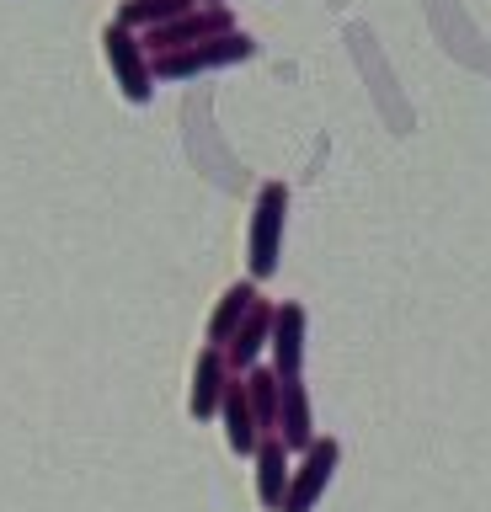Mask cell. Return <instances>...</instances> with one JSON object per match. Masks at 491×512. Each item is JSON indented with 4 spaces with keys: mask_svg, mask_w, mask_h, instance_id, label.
<instances>
[{
    "mask_svg": "<svg viewBox=\"0 0 491 512\" xmlns=\"http://www.w3.org/2000/svg\"><path fill=\"white\" fill-rule=\"evenodd\" d=\"M283 224H289V187H283V182H262L257 187V203H251V230H246L251 283H262V278H273V272H278Z\"/></svg>",
    "mask_w": 491,
    "mask_h": 512,
    "instance_id": "obj_1",
    "label": "cell"
},
{
    "mask_svg": "<svg viewBox=\"0 0 491 512\" xmlns=\"http://www.w3.org/2000/svg\"><path fill=\"white\" fill-rule=\"evenodd\" d=\"M257 59V38L251 32H225V38H209V43H193V48H177V54H155V80H193V75H214V70H230V64H246Z\"/></svg>",
    "mask_w": 491,
    "mask_h": 512,
    "instance_id": "obj_2",
    "label": "cell"
},
{
    "mask_svg": "<svg viewBox=\"0 0 491 512\" xmlns=\"http://www.w3.org/2000/svg\"><path fill=\"white\" fill-rule=\"evenodd\" d=\"M102 59L113 70V86L123 91V102L145 107L155 96V64H150V48L139 32H129L123 22H107L102 27Z\"/></svg>",
    "mask_w": 491,
    "mask_h": 512,
    "instance_id": "obj_3",
    "label": "cell"
},
{
    "mask_svg": "<svg viewBox=\"0 0 491 512\" xmlns=\"http://www.w3.org/2000/svg\"><path fill=\"white\" fill-rule=\"evenodd\" d=\"M225 32H235V11H230V6H214V0H203V6L182 11L177 22H166V27L145 32V48H150V59H155V54H177V48H193V43L225 38Z\"/></svg>",
    "mask_w": 491,
    "mask_h": 512,
    "instance_id": "obj_4",
    "label": "cell"
},
{
    "mask_svg": "<svg viewBox=\"0 0 491 512\" xmlns=\"http://www.w3.org/2000/svg\"><path fill=\"white\" fill-rule=\"evenodd\" d=\"M337 459H342L337 438H315L305 448V464H299L294 480H289V502H283V512H310L315 502H321V491L331 486V475H337Z\"/></svg>",
    "mask_w": 491,
    "mask_h": 512,
    "instance_id": "obj_5",
    "label": "cell"
},
{
    "mask_svg": "<svg viewBox=\"0 0 491 512\" xmlns=\"http://www.w3.org/2000/svg\"><path fill=\"white\" fill-rule=\"evenodd\" d=\"M273 368L278 379H299V368H305V304L283 299L278 315H273Z\"/></svg>",
    "mask_w": 491,
    "mask_h": 512,
    "instance_id": "obj_6",
    "label": "cell"
},
{
    "mask_svg": "<svg viewBox=\"0 0 491 512\" xmlns=\"http://www.w3.org/2000/svg\"><path fill=\"white\" fill-rule=\"evenodd\" d=\"M230 379H235V368L225 358V347H203L198 352V368H193V400H187V411L198 416H214L219 406H225V390H230Z\"/></svg>",
    "mask_w": 491,
    "mask_h": 512,
    "instance_id": "obj_7",
    "label": "cell"
},
{
    "mask_svg": "<svg viewBox=\"0 0 491 512\" xmlns=\"http://www.w3.org/2000/svg\"><path fill=\"white\" fill-rule=\"evenodd\" d=\"M219 416H225V443L235 448V454H257L262 448V422H257V406H251V395H246V379H230Z\"/></svg>",
    "mask_w": 491,
    "mask_h": 512,
    "instance_id": "obj_8",
    "label": "cell"
},
{
    "mask_svg": "<svg viewBox=\"0 0 491 512\" xmlns=\"http://www.w3.org/2000/svg\"><path fill=\"white\" fill-rule=\"evenodd\" d=\"M289 480H294L289 443L273 432V438H262V448H257V496H262L267 512H283V502H289Z\"/></svg>",
    "mask_w": 491,
    "mask_h": 512,
    "instance_id": "obj_9",
    "label": "cell"
},
{
    "mask_svg": "<svg viewBox=\"0 0 491 512\" xmlns=\"http://www.w3.org/2000/svg\"><path fill=\"white\" fill-rule=\"evenodd\" d=\"M273 315H278V304L257 299V304H251V315L241 320V331L230 336L225 358H230L235 374H241V368H257V352H262L267 342H273Z\"/></svg>",
    "mask_w": 491,
    "mask_h": 512,
    "instance_id": "obj_10",
    "label": "cell"
},
{
    "mask_svg": "<svg viewBox=\"0 0 491 512\" xmlns=\"http://www.w3.org/2000/svg\"><path fill=\"white\" fill-rule=\"evenodd\" d=\"M262 294H257V283H230L225 294H219V304H214V315H209V347H230V336L241 331V320L251 315V304H257Z\"/></svg>",
    "mask_w": 491,
    "mask_h": 512,
    "instance_id": "obj_11",
    "label": "cell"
},
{
    "mask_svg": "<svg viewBox=\"0 0 491 512\" xmlns=\"http://www.w3.org/2000/svg\"><path fill=\"white\" fill-rule=\"evenodd\" d=\"M278 438L289 443V454L299 448V454H305V448L315 443V427H310V390L299 379H283V411H278Z\"/></svg>",
    "mask_w": 491,
    "mask_h": 512,
    "instance_id": "obj_12",
    "label": "cell"
},
{
    "mask_svg": "<svg viewBox=\"0 0 491 512\" xmlns=\"http://www.w3.org/2000/svg\"><path fill=\"white\" fill-rule=\"evenodd\" d=\"M193 6H203V0H123L118 6V16L113 22H123L129 32H155V27H166V22H177L182 11H193Z\"/></svg>",
    "mask_w": 491,
    "mask_h": 512,
    "instance_id": "obj_13",
    "label": "cell"
},
{
    "mask_svg": "<svg viewBox=\"0 0 491 512\" xmlns=\"http://www.w3.org/2000/svg\"><path fill=\"white\" fill-rule=\"evenodd\" d=\"M246 395L257 406V422H262V438L278 432V411H283V379L278 368H246Z\"/></svg>",
    "mask_w": 491,
    "mask_h": 512,
    "instance_id": "obj_14",
    "label": "cell"
},
{
    "mask_svg": "<svg viewBox=\"0 0 491 512\" xmlns=\"http://www.w3.org/2000/svg\"><path fill=\"white\" fill-rule=\"evenodd\" d=\"M214 6H225V0H214Z\"/></svg>",
    "mask_w": 491,
    "mask_h": 512,
    "instance_id": "obj_15",
    "label": "cell"
}]
</instances>
